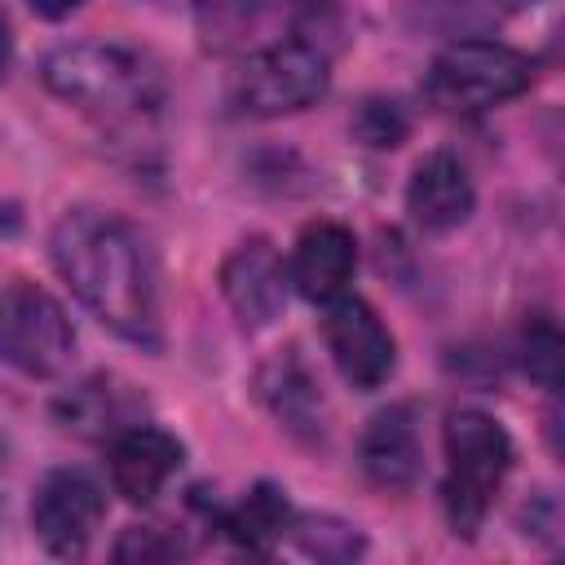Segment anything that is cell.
Masks as SVG:
<instances>
[{
    "label": "cell",
    "mask_w": 565,
    "mask_h": 565,
    "mask_svg": "<svg viewBox=\"0 0 565 565\" xmlns=\"http://www.w3.org/2000/svg\"><path fill=\"white\" fill-rule=\"evenodd\" d=\"M40 79L53 97H62L66 106H75L93 119H106V124L146 119L168 97V75L159 66V57H150L146 49H137L128 40L62 44L44 57Z\"/></svg>",
    "instance_id": "2"
},
{
    "label": "cell",
    "mask_w": 565,
    "mask_h": 565,
    "mask_svg": "<svg viewBox=\"0 0 565 565\" xmlns=\"http://www.w3.org/2000/svg\"><path fill=\"white\" fill-rule=\"evenodd\" d=\"M49 256L62 282L106 331L150 353L163 349L159 269L132 221L102 207H71L53 225Z\"/></svg>",
    "instance_id": "1"
},
{
    "label": "cell",
    "mask_w": 565,
    "mask_h": 565,
    "mask_svg": "<svg viewBox=\"0 0 565 565\" xmlns=\"http://www.w3.org/2000/svg\"><path fill=\"white\" fill-rule=\"evenodd\" d=\"M106 516L102 486L79 468H53L31 494V530L49 556L79 561Z\"/></svg>",
    "instance_id": "7"
},
{
    "label": "cell",
    "mask_w": 565,
    "mask_h": 565,
    "mask_svg": "<svg viewBox=\"0 0 565 565\" xmlns=\"http://www.w3.org/2000/svg\"><path fill=\"white\" fill-rule=\"evenodd\" d=\"M221 296L230 305V313L238 318L243 331H265L282 318L287 305V265L274 252L269 238H247L238 243L225 260H221Z\"/></svg>",
    "instance_id": "10"
},
{
    "label": "cell",
    "mask_w": 565,
    "mask_h": 565,
    "mask_svg": "<svg viewBox=\"0 0 565 565\" xmlns=\"http://www.w3.org/2000/svg\"><path fill=\"white\" fill-rule=\"evenodd\" d=\"M561 358H565V340H561V327L552 313H530L525 318V331H521V366L525 375L556 393L561 388Z\"/></svg>",
    "instance_id": "19"
},
{
    "label": "cell",
    "mask_w": 565,
    "mask_h": 565,
    "mask_svg": "<svg viewBox=\"0 0 565 565\" xmlns=\"http://www.w3.org/2000/svg\"><path fill=\"white\" fill-rule=\"evenodd\" d=\"M199 49L212 57H252L291 35L300 0H190Z\"/></svg>",
    "instance_id": "9"
},
{
    "label": "cell",
    "mask_w": 565,
    "mask_h": 565,
    "mask_svg": "<svg viewBox=\"0 0 565 565\" xmlns=\"http://www.w3.org/2000/svg\"><path fill=\"white\" fill-rule=\"evenodd\" d=\"M539 62L503 40H455L428 66V97L455 115H481L521 97Z\"/></svg>",
    "instance_id": "4"
},
{
    "label": "cell",
    "mask_w": 565,
    "mask_h": 565,
    "mask_svg": "<svg viewBox=\"0 0 565 565\" xmlns=\"http://www.w3.org/2000/svg\"><path fill=\"white\" fill-rule=\"evenodd\" d=\"M318 327H322V344H327V353H331V362H335V371L349 388L371 393L393 375L397 344H393L388 327L380 322V313L366 300H358L349 291L327 300Z\"/></svg>",
    "instance_id": "8"
},
{
    "label": "cell",
    "mask_w": 565,
    "mask_h": 565,
    "mask_svg": "<svg viewBox=\"0 0 565 565\" xmlns=\"http://www.w3.org/2000/svg\"><path fill=\"white\" fill-rule=\"evenodd\" d=\"M181 463H185V446L168 428L146 424V419L128 424L124 433H115L110 450H106L110 486L128 503H154L163 494V486L177 477Z\"/></svg>",
    "instance_id": "12"
},
{
    "label": "cell",
    "mask_w": 565,
    "mask_h": 565,
    "mask_svg": "<svg viewBox=\"0 0 565 565\" xmlns=\"http://www.w3.org/2000/svg\"><path fill=\"white\" fill-rule=\"evenodd\" d=\"M9 62H13V26H9V13L0 9V79L9 75Z\"/></svg>",
    "instance_id": "23"
},
{
    "label": "cell",
    "mask_w": 565,
    "mask_h": 565,
    "mask_svg": "<svg viewBox=\"0 0 565 565\" xmlns=\"http://www.w3.org/2000/svg\"><path fill=\"white\" fill-rule=\"evenodd\" d=\"M0 455H4V446H0Z\"/></svg>",
    "instance_id": "24"
},
{
    "label": "cell",
    "mask_w": 565,
    "mask_h": 565,
    "mask_svg": "<svg viewBox=\"0 0 565 565\" xmlns=\"http://www.w3.org/2000/svg\"><path fill=\"white\" fill-rule=\"evenodd\" d=\"M75 358V327L57 296L13 278L0 287V362L26 380H53Z\"/></svg>",
    "instance_id": "5"
},
{
    "label": "cell",
    "mask_w": 565,
    "mask_h": 565,
    "mask_svg": "<svg viewBox=\"0 0 565 565\" xmlns=\"http://www.w3.org/2000/svg\"><path fill=\"white\" fill-rule=\"evenodd\" d=\"M31 4V13H40V18H49V22H57V18H71L84 0H26Z\"/></svg>",
    "instance_id": "22"
},
{
    "label": "cell",
    "mask_w": 565,
    "mask_h": 565,
    "mask_svg": "<svg viewBox=\"0 0 565 565\" xmlns=\"http://www.w3.org/2000/svg\"><path fill=\"white\" fill-rule=\"evenodd\" d=\"M207 525L221 530L238 552H247V556H269V552L282 543L287 525H291L287 490L274 486V481H256L238 503L212 508Z\"/></svg>",
    "instance_id": "17"
},
{
    "label": "cell",
    "mask_w": 565,
    "mask_h": 565,
    "mask_svg": "<svg viewBox=\"0 0 565 565\" xmlns=\"http://www.w3.org/2000/svg\"><path fill=\"white\" fill-rule=\"evenodd\" d=\"M358 468L384 494H406L424 472L419 415L411 402H393L375 411L358 437Z\"/></svg>",
    "instance_id": "11"
},
{
    "label": "cell",
    "mask_w": 565,
    "mask_h": 565,
    "mask_svg": "<svg viewBox=\"0 0 565 565\" xmlns=\"http://www.w3.org/2000/svg\"><path fill=\"white\" fill-rule=\"evenodd\" d=\"M446 477H441V512L459 539H477L508 472H512V437L508 428L472 406H459L441 424Z\"/></svg>",
    "instance_id": "3"
},
{
    "label": "cell",
    "mask_w": 565,
    "mask_h": 565,
    "mask_svg": "<svg viewBox=\"0 0 565 565\" xmlns=\"http://www.w3.org/2000/svg\"><path fill=\"white\" fill-rule=\"evenodd\" d=\"M141 411H146V397L128 380L106 375V371L62 388L53 402V419L84 441H110L128 424H141Z\"/></svg>",
    "instance_id": "13"
},
{
    "label": "cell",
    "mask_w": 565,
    "mask_h": 565,
    "mask_svg": "<svg viewBox=\"0 0 565 565\" xmlns=\"http://www.w3.org/2000/svg\"><path fill=\"white\" fill-rule=\"evenodd\" d=\"M110 556L115 561H137V565L141 561H177V556H185V539L168 525H128L115 539Z\"/></svg>",
    "instance_id": "21"
},
{
    "label": "cell",
    "mask_w": 565,
    "mask_h": 565,
    "mask_svg": "<svg viewBox=\"0 0 565 565\" xmlns=\"http://www.w3.org/2000/svg\"><path fill=\"white\" fill-rule=\"evenodd\" d=\"M406 132H411V119L393 97H366L353 110V137L371 150H393L406 141Z\"/></svg>",
    "instance_id": "20"
},
{
    "label": "cell",
    "mask_w": 565,
    "mask_h": 565,
    "mask_svg": "<svg viewBox=\"0 0 565 565\" xmlns=\"http://www.w3.org/2000/svg\"><path fill=\"white\" fill-rule=\"evenodd\" d=\"M331 88V57L313 40H278L252 57H243V71L234 79L238 110L256 119H278L313 106Z\"/></svg>",
    "instance_id": "6"
},
{
    "label": "cell",
    "mask_w": 565,
    "mask_h": 565,
    "mask_svg": "<svg viewBox=\"0 0 565 565\" xmlns=\"http://www.w3.org/2000/svg\"><path fill=\"white\" fill-rule=\"evenodd\" d=\"M256 393L260 402L269 406V415L291 433V437H305V441H318L327 433V411H322V393L309 375V366L300 362L296 349L269 358L256 375Z\"/></svg>",
    "instance_id": "16"
},
{
    "label": "cell",
    "mask_w": 565,
    "mask_h": 565,
    "mask_svg": "<svg viewBox=\"0 0 565 565\" xmlns=\"http://www.w3.org/2000/svg\"><path fill=\"white\" fill-rule=\"evenodd\" d=\"M358 269V238L349 225L340 221H309L291 247V265L287 278L296 282V291L313 305H327L335 296L349 291Z\"/></svg>",
    "instance_id": "14"
},
{
    "label": "cell",
    "mask_w": 565,
    "mask_h": 565,
    "mask_svg": "<svg viewBox=\"0 0 565 565\" xmlns=\"http://www.w3.org/2000/svg\"><path fill=\"white\" fill-rule=\"evenodd\" d=\"M287 534L305 556H318V561H353L366 547L362 530L340 516H291Z\"/></svg>",
    "instance_id": "18"
},
{
    "label": "cell",
    "mask_w": 565,
    "mask_h": 565,
    "mask_svg": "<svg viewBox=\"0 0 565 565\" xmlns=\"http://www.w3.org/2000/svg\"><path fill=\"white\" fill-rule=\"evenodd\" d=\"M477 207V190L468 168L450 150H433L415 163L406 181V212L424 234H450L459 230Z\"/></svg>",
    "instance_id": "15"
}]
</instances>
